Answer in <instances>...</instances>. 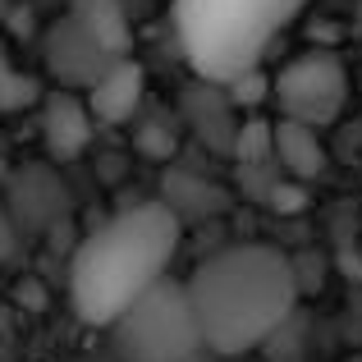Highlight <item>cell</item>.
I'll return each mask as SVG.
<instances>
[{
	"instance_id": "7c38bea8",
	"label": "cell",
	"mask_w": 362,
	"mask_h": 362,
	"mask_svg": "<svg viewBox=\"0 0 362 362\" xmlns=\"http://www.w3.org/2000/svg\"><path fill=\"white\" fill-rule=\"evenodd\" d=\"M14 243H18V230H14V211L0 202V262L14 257Z\"/></svg>"
},
{
	"instance_id": "9c48e42d",
	"label": "cell",
	"mask_w": 362,
	"mask_h": 362,
	"mask_svg": "<svg viewBox=\"0 0 362 362\" xmlns=\"http://www.w3.org/2000/svg\"><path fill=\"white\" fill-rule=\"evenodd\" d=\"M69 18L97 42L101 55H110V60L133 55V18L124 0H69Z\"/></svg>"
},
{
	"instance_id": "5bb4252c",
	"label": "cell",
	"mask_w": 362,
	"mask_h": 362,
	"mask_svg": "<svg viewBox=\"0 0 362 362\" xmlns=\"http://www.w3.org/2000/svg\"><path fill=\"white\" fill-rule=\"evenodd\" d=\"M83 362H101V358H83ZM106 362H110V358H106Z\"/></svg>"
},
{
	"instance_id": "277c9868",
	"label": "cell",
	"mask_w": 362,
	"mask_h": 362,
	"mask_svg": "<svg viewBox=\"0 0 362 362\" xmlns=\"http://www.w3.org/2000/svg\"><path fill=\"white\" fill-rule=\"evenodd\" d=\"M110 362H197L206 339L184 280H160L119 321H110Z\"/></svg>"
},
{
	"instance_id": "5b68a950",
	"label": "cell",
	"mask_w": 362,
	"mask_h": 362,
	"mask_svg": "<svg viewBox=\"0 0 362 362\" xmlns=\"http://www.w3.org/2000/svg\"><path fill=\"white\" fill-rule=\"evenodd\" d=\"M349 97H354V78H349V64L335 51H303L293 60H284L271 92L280 119L312 124V129L335 124L349 110Z\"/></svg>"
},
{
	"instance_id": "8992f818",
	"label": "cell",
	"mask_w": 362,
	"mask_h": 362,
	"mask_svg": "<svg viewBox=\"0 0 362 362\" xmlns=\"http://www.w3.org/2000/svg\"><path fill=\"white\" fill-rule=\"evenodd\" d=\"M42 60H46V74L55 78V88L83 92V97H88V88L101 78V74H106L110 55H101L97 42H92V37L83 33L69 14H64V18H55V23L46 28Z\"/></svg>"
},
{
	"instance_id": "52a82bcc",
	"label": "cell",
	"mask_w": 362,
	"mask_h": 362,
	"mask_svg": "<svg viewBox=\"0 0 362 362\" xmlns=\"http://www.w3.org/2000/svg\"><path fill=\"white\" fill-rule=\"evenodd\" d=\"M37 124H42V147L55 165L78 160L92 147V129H97L88 97L83 92H64V88H51L37 101Z\"/></svg>"
},
{
	"instance_id": "9a60e30c",
	"label": "cell",
	"mask_w": 362,
	"mask_h": 362,
	"mask_svg": "<svg viewBox=\"0 0 362 362\" xmlns=\"http://www.w3.org/2000/svg\"><path fill=\"white\" fill-rule=\"evenodd\" d=\"M349 362H362V354H358V358H349Z\"/></svg>"
},
{
	"instance_id": "3957f363",
	"label": "cell",
	"mask_w": 362,
	"mask_h": 362,
	"mask_svg": "<svg viewBox=\"0 0 362 362\" xmlns=\"http://www.w3.org/2000/svg\"><path fill=\"white\" fill-rule=\"evenodd\" d=\"M308 9V0H170V28L197 83L225 88L262 69L266 51Z\"/></svg>"
},
{
	"instance_id": "ba28073f",
	"label": "cell",
	"mask_w": 362,
	"mask_h": 362,
	"mask_svg": "<svg viewBox=\"0 0 362 362\" xmlns=\"http://www.w3.org/2000/svg\"><path fill=\"white\" fill-rule=\"evenodd\" d=\"M142 92H147V74L133 55L110 60L106 74L88 88V110L97 124H129L142 110Z\"/></svg>"
},
{
	"instance_id": "6da1fadb",
	"label": "cell",
	"mask_w": 362,
	"mask_h": 362,
	"mask_svg": "<svg viewBox=\"0 0 362 362\" xmlns=\"http://www.w3.org/2000/svg\"><path fill=\"white\" fill-rule=\"evenodd\" d=\"M184 284L211 358L262 349L298 308V271L275 243H230L202 257Z\"/></svg>"
},
{
	"instance_id": "30bf717a",
	"label": "cell",
	"mask_w": 362,
	"mask_h": 362,
	"mask_svg": "<svg viewBox=\"0 0 362 362\" xmlns=\"http://www.w3.org/2000/svg\"><path fill=\"white\" fill-rule=\"evenodd\" d=\"M271 156L280 160V170L298 184H312V179L326 170V147H321V129L312 124H293V119H275V142Z\"/></svg>"
},
{
	"instance_id": "7a4b0ae2",
	"label": "cell",
	"mask_w": 362,
	"mask_h": 362,
	"mask_svg": "<svg viewBox=\"0 0 362 362\" xmlns=\"http://www.w3.org/2000/svg\"><path fill=\"white\" fill-rule=\"evenodd\" d=\"M184 221L170 202H138L101 221L69 257V308L78 321L106 330L142 293L170 280Z\"/></svg>"
},
{
	"instance_id": "2e32d148",
	"label": "cell",
	"mask_w": 362,
	"mask_h": 362,
	"mask_svg": "<svg viewBox=\"0 0 362 362\" xmlns=\"http://www.w3.org/2000/svg\"><path fill=\"white\" fill-rule=\"evenodd\" d=\"M197 362H206V358H197Z\"/></svg>"
},
{
	"instance_id": "8fae6325",
	"label": "cell",
	"mask_w": 362,
	"mask_h": 362,
	"mask_svg": "<svg viewBox=\"0 0 362 362\" xmlns=\"http://www.w3.org/2000/svg\"><path fill=\"white\" fill-rule=\"evenodd\" d=\"M221 92H225V101H230L234 110H252V106H262V101L275 92V78H266L262 69H247L234 83H225Z\"/></svg>"
},
{
	"instance_id": "4fadbf2b",
	"label": "cell",
	"mask_w": 362,
	"mask_h": 362,
	"mask_svg": "<svg viewBox=\"0 0 362 362\" xmlns=\"http://www.w3.org/2000/svg\"><path fill=\"white\" fill-rule=\"evenodd\" d=\"M5 78H9V69H5V55H0V97H5ZM5 115V110H0Z\"/></svg>"
}]
</instances>
